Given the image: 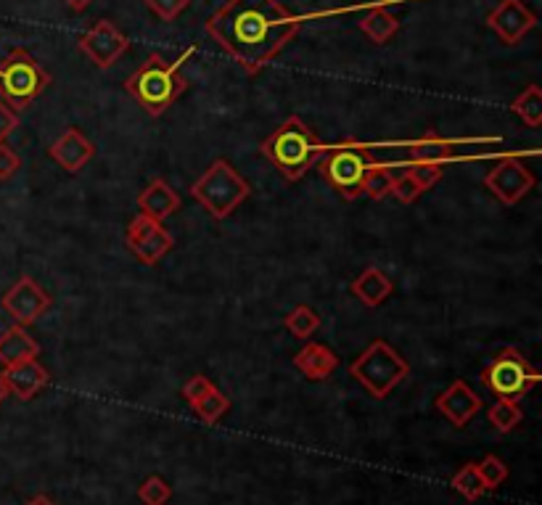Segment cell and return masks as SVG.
<instances>
[{
  "label": "cell",
  "mask_w": 542,
  "mask_h": 505,
  "mask_svg": "<svg viewBox=\"0 0 542 505\" xmlns=\"http://www.w3.org/2000/svg\"><path fill=\"white\" fill-rule=\"evenodd\" d=\"M38 355L40 344L24 331V326H11L0 334V365L3 368L24 363V360H38Z\"/></svg>",
  "instance_id": "21"
},
{
  "label": "cell",
  "mask_w": 542,
  "mask_h": 505,
  "mask_svg": "<svg viewBox=\"0 0 542 505\" xmlns=\"http://www.w3.org/2000/svg\"><path fill=\"white\" fill-rule=\"evenodd\" d=\"M482 381L498 400H521L540 384V371L516 347H508L484 368Z\"/></svg>",
  "instance_id": "8"
},
{
  "label": "cell",
  "mask_w": 542,
  "mask_h": 505,
  "mask_svg": "<svg viewBox=\"0 0 542 505\" xmlns=\"http://www.w3.org/2000/svg\"><path fill=\"white\" fill-rule=\"evenodd\" d=\"M294 365L310 381H326L339 368V355L326 344L310 342L294 355Z\"/></svg>",
  "instance_id": "19"
},
{
  "label": "cell",
  "mask_w": 542,
  "mask_h": 505,
  "mask_svg": "<svg viewBox=\"0 0 542 505\" xmlns=\"http://www.w3.org/2000/svg\"><path fill=\"white\" fill-rule=\"evenodd\" d=\"M48 85H51L48 72L24 48H14L0 61V98L14 112L27 109Z\"/></svg>",
  "instance_id": "6"
},
{
  "label": "cell",
  "mask_w": 542,
  "mask_h": 505,
  "mask_svg": "<svg viewBox=\"0 0 542 505\" xmlns=\"http://www.w3.org/2000/svg\"><path fill=\"white\" fill-rule=\"evenodd\" d=\"M394 283L381 268H365L352 281V294H355L365 307H379L392 297Z\"/></svg>",
  "instance_id": "20"
},
{
  "label": "cell",
  "mask_w": 542,
  "mask_h": 505,
  "mask_svg": "<svg viewBox=\"0 0 542 505\" xmlns=\"http://www.w3.org/2000/svg\"><path fill=\"white\" fill-rule=\"evenodd\" d=\"M125 244L133 252L135 260L151 268V265H156L162 257L172 252L175 238L164 228V223H156V220L146 215H135L130 225H127Z\"/></svg>",
  "instance_id": "9"
},
{
  "label": "cell",
  "mask_w": 542,
  "mask_h": 505,
  "mask_svg": "<svg viewBox=\"0 0 542 505\" xmlns=\"http://www.w3.org/2000/svg\"><path fill=\"white\" fill-rule=\"evenodd\" d=\"M421 194H426L424 186H421V183H418L408 170L402 172L400 178H394L392 196L397 201H402V204H413L416 199H421Z\"/></svg>",
  "instance_id": "31"
},
{
  "label": "cell",
  "mask_w": 542,
  "mask_h": 505,
  "mask_svg": "<svg viewBox=\"0 0 542 505\" xmlns=\"http://www.w3.org/2000/svg\"><path fill=\"white\" fill-rule=\"evenodd\" d=\"M8 389L19 397V400H32L35 394L43 392L48 387V371L38 360H24V363L8 365L3 368Z\"/></svg>",
  "instance_id": "18"
},
{
  "label": "cell",
  "mask_w": 542,
  "mask_h": 505,
  "mask_svg": "<svg viewBox=\"0 0 542 505\" xmlns=\"http://www.w3.org/2000/svg\"><path fill=\"white\" fill-rule=\"evenodd\" d=\"M262 156H268L289 183H297L307 175L312 164L326 151V143L320 141L315 130L307 125L305 119L289 117L270 138H265L260 146Z\"/></svg>",
  "instance_id": "3"
},
{
  "label": "cell",
  "mask_w": 542,
  "mask_h": 505,
  "mask_svg": "<svg viewBox=\"0 0 542 505\" xmlns=\"http://www.w3.org/2000/svg\"><path fill=\"white\" fill-rule=\"evenodd\" d=\"M437 410L442 416L455 426V429H463L468 426V421L482 410V400L474 389L468 387L463 379H455L445 392L437 397Z\"/></svg>",
  "instance_id": "14"
},
{
  "label": "cell",
  "mask_w": 542,
  "mask_h": 505,
  "mask_svg": "<svg viewBox=\"0 0 542 505\" xmlns=\"http://www.w3.org/2000/svg\"><path fill=\"white\" fill-rule=\"evenodd\" d=\"M360 30L368 35L371 43L387 45L389 40L397 35V30H400V22L389 14L387 6H376V8H371L363 19H360Z\"/></svg>",
  "instance_id": "22"
},
{
  "label": "cell",
  "mask_w": 542,
  "mask_h": 505,
  "mask_svg": "<svg viewBox=\"0 0 542 505\" xmlns=\"http://www.w3.org/2000/svg\"><path fill=\"white\" fill-rule=\"evenodd\" d=\"M138 500L143 505H167L172 500V487L162 476H149L146 482L138 487Z\"/></svg>",
  "instance_id": "29"
},
{
  "label": "cell",
  "mask_w": 542,
  "mask_h": 505,
  "mask_svg": "<svg viewBox=\"0 0 542 505\" xmlns=\"http://www.w3.org/2000/svg\"><path fill=\"white\" fill-rule=\"evenodd\" d=\"M194 410H196V416H199L204 424H217V421H220V418L231 410V400H228V397L215 387L212 392L204 394V397L196 402Z\"/></svg>",
  "instance_id": "27"
},
{
  "label": "cell",
  "mask_w": 542,
  "mask_h": 505,
  "mask_svg": "<svg viewBox=\"0 0 542 505\" xmlns=\"http://www.w3.org/2000/svg\"><path fill=\"white\" fill-rule=\"evenodd\" d=\"M373 164H376V159L368 151V146L336 143V146H326L323 156L318 159V170L326 183H331L344 199L352 201L363 196L365 172L371 170Z\"/></svg>",
  "instance_id": "7"
},
{
  "label": "cell",
  "mask_w": 542,
  "mask_h": 505,
  "mask_svg": "<svg viewBox=\"0 0 542 505\" xmlns=\"http://www.w3.org/2000/svg\"><path fill=\"white\" fill-rule=\"evenodd\" d=\"M476 468H479V476H482L484 490L487 492L500 490L505 484V479H508V466L500 461L498 455H487L482 463H476Z\"/></svg>",
  "instance_id": "30"
},
{
  "label": "cell",
  "mask_w": 542,
  "mask_h": 505,
  "mask_svg": "<svg viewBox=\"0 0 542 505\" xmlns=\"http://www.w3.org/2000/svg\"><path fill=\"white\" fill-rule=\"evenodd\" d=\"M93 154H96L93 143H90L77 127H69L67 133L61 135L59 141L48 149V156H51L53 162L59 164L61 170L72 172V175L80 172L82 167L93 159Z\"/></svg>",
  "instance_id": "16"
},
{
  "label": "cell",
  "mask_w": 542,
  "mask_h": 505,
  "mask_svg": "<svg viewBox=\"0 0 542 505\" xmlns=\"http://www.w3.org/2000/svg\"><path fill=\"white\" fill-rule=\"evenodd\" d=\"M490 424L500 431V434H511L513 429H519L524 421V410H521L519 400H498L490 408Z\"/></svg>",
  "instance_id": "24"
},
{
  "label": "cell",
  "mask_w": 542,
  "mask_h": 505,
  "mask_svg": "<svg viewBox=\"0 0 542 505\" xmlns=\"http://www.w3.org/2000/svg\"><path fill=\"white\" fill-rule=\"evenodd\" d=\"M453 490L461 492L466 500H479L484 495V482L482 476H479V468L476 463H466V466L453 476Z\"/></svg>",
  "instance_id": "28"
},
{
  "label": "cell",
  "mask_w": 542,
  "mask_h": 505,
  "mask_svg": "<svg viewBox=\"0 0 542 505\" xmlns=\"http://www.w3.org/2000/svg\"><path fill=\"white\" fill-rule=\"evenodd\" d=\"M392 186H394V172L389 170L387 164L376 162L371 170L365 172L363 194L368 196V199H373V201L387 199V196L392 194Z\"/></svg>",
  "instance_id": "25"
},
{
  "label": "cell",
  "mask_w": 542,
  "mask_h": 505,
  "mask_svg": "<svg viewBox=\"0 0 542 505\" xmlns=\"http://www.w3.org/2000/svg\"><path fill=\"white\" fill-rule=\"evenodd\" d=\"M249 194H252V186L246 183V178L238 175V170L228 159H217V162L209 164V170L191 188V196L215 220L231 217L249 199Z\"/></svg>",
  "instance_id": "5"
},
{
  "label": "cell",
  "mask_w": 542,
  "mask_h": 505,
  "mask_svg": "<svg viewBox=\"0 0 542 505\" xmlns=\"http://www.w3.org/2000/svg\"><path fill=\"white\" fill-rule=\"evenodd\" d=\"M484 186H487V191H492V196L500 204L513 207L535 188V175L521 164L519 156H505V159H500V164H495L484 175Z\"/></svg>",
  "instance_id": "10"
},
{
  "label": "cell",
  "mask_w": 542,
  "mask_h": 505,
  "mask_svg": "<svg viewBox=\"0 0 542 505\" xmlns=\"http://www.w3.org/2000/svg\"><path fill=\"white\" fill-rule=\"evenodd\" d=\"M0 307L14 318L16 326H32V323L43 318V312L51 307V294H48L38 281H32L30 275H22V278L3 294Z\"/></svg>",
  "instance_id": "12"
},
{
  "label": "cell",
  "mask_w": 542,
  "mask_h": 505,
  "mask_svg": "<svg viewBox=\"0 0 542 505\" xmlns=\"http://www.w3.org/2000/svg\"><path fill=\"white\" fill-rule=\"evenodd\" d=\"M490 27L505 45H516L527 38L537 27V16L527 8L524 0H500L498 6L487 14Z\"/></svg>",
  "instance_id": "13"
},
{
  "label": "cell",
  "mask_w": 542,
  "mask_h": 505,
  "mask_svg": "<svg viewBox=\"0 0 542 505\" xmlns=\"http://www.w3.org/2000/svg\"><path fill=\"white\" fill-rule=\"evenodd\" d=\"M138 207H141V215L151 217L156 223H164L172 212L180 209V196L167 180L154 178L149 186L138 194Z\"/></svg>",
  "instance_id": "17"
},
{
  "label": "cell",
  "mask_w": 542,
  "mask_h": 505,
  "mask_svg": "<svg viewBox=\"0 0 542 505\" xmlns=\"http://www.w3.org/2000/svg\"><path fill=\"white\" fill-rule=\"evenodd\" d=\"M194 53V45L175 61H167L164 56H159V53H151L149 59L143 61L141 67L127 77L125 90L151 117H162V114L186 93L188 82L186 77L180 75V69H183V64H186Z\"/></svg>",
  "instance_id": "2"
},
{
  "label": "cell",
  "mask_w": 542,
  "mask_h": 505,
  "mask_svg": "<svg viewBox=\"0 0 542 505\" xmlns=\"http://www.w3.org/2000/svg\"><path fill=\"white\" fill-rule=\"evenodd\" d=\"M212 389H215V384H212V381L207 379V376H191V379L186 381V387H183V397H186V402L188 405H191V408H194L196 402L201 400V397H204V394H209L212 392Z\"/></svg>",
  "instance_id": "35"
},
{
  "label": "cell",
  "mask_w": 542,
  "mask_h": 505,
  "mask_svg": "<svg viewBox=\"0 0 542 505\" xmlns=\"http://www.w3.org/2000/svg\"><path fill=\"white\" fill-rule=\"evenodd\" d=\"M466 143H500V138H458V141H447L439 138L437 133H426L424 138L408 143V156L413 164H442L447 159H453L458 146Z\"/></svg>",
  "instance_id": "15"
},
{
  "label": "cell",
  "mask_w": 542,
  "mask_h": 505,
  "mask_svg": "<svg viewBox=\"0 0 542 505\" xmlns=\"http://www.w3.org/2000/svg\"><path fill=\"white\" fill-rule=\"evenodd\" d=\"M64 3H67L72 11H77V14H80V11H85V8H88L93 0H64Z\"/></svg>",
  "instance_id": "37"
},
{
  "label": "cell",
  "mask_w": 542,
  "mask_h": 505,
  "mask_svg": "<svg viewBox=\"0 0 542 505\" xmlns=\"http://www.w3.org/2000/svg\"><path fill=\"white\" fill-rule=\"evenodd\" d=\"M22 170V159L16 154L8 143H0V183H6Z\"/></svg>",
  "instance_id": "34"
},
{
  "label": "cell",
  "mask_w": 542,
  "mask_h": 505,
  "mask_svg": "<svg viewBox=\"0 0 542 505\" xmlns=\"http://www.w3.org/2000/svg\"><path fill=\"white\" fill-rule=\"evenodd\" d=\"M27 505H56V503H53V500L48 498V495H35V498H32Z\"/></svg>",
  "instance_id": "39"
},
{
  "label": "cell",
  "mask_w": 542,
  "mask_h": 505,
  "mask_svg": "<svg viewBox=\"0 0 542 505\" xmlns=\"http://www.w3.org/2000/svg\"><path fill=\"white\" fill-rule=\"evenodd\" d=\"M8 394H11V389H8V384H6V376H3V371H0V402L6 400Z\"/></svg>",
  "instance_id": "38"
},
{
  "label": "cell",
  "mask_w": 542,
  "mask_h": 505,
  "mask_svg": "<svg viewBox=\"0 0 542 505\" xmlns=\"http://www.w3.org/2000/svg\"><path fill=\"white\" fill-rule=\"evenodd\" d=\"M408 373V360L394 347H389L384 339H376V342L368 344L363 355L349 363V376L376 400H387L389 392L400 381L408 379Z\"/></svg>",
  "instance_id": "4"
},
{
  "label": "cell",
  "mask_w": 542,
  "mask_h": 505,
  "mask_svg": "<svg viewBox=\"0 0 542 505\" xmlns=\"http://www.w3.org/2000/svg\"><path fill=\"white\" fill-rule=\"evenodd\" d=\"M188 3H191V0H146V6H149L162 22H175V19L186 11Z\"/></svg>",
  "instance_id": "32"
},
{
  "label": "cell",
  "mask_w": 542,
  "mask_h": 505,
  "mask_svg": "<svg viewBox=\"0 0 542 505\" xmlns=\"http://www.w3.org/2000/svg\"><path fill=\"white\" fill-rule=\"evenodd\" d=\"M410 175L424 186V191H429V188H434L442 180V175H445V170H442V164H413L410 167Z\"/></svg>",
  "instance_id": "33"
},
{
  "label": "cell",
  "mask_w": 542,
  "mask_h": 505,
  "mask_svg": "<svg viewBox=\"0 0 542 505\" xmlns=\"http://www.w3.org/2000/svg\"><path fill=\"white\" fill-rule=\"evenodd\" d=\"M80 51L88 56L98 69L114 67L130 48V38L109 19H101L80 38Z\"/></svg>",
  "instance_id": "11"
},
{
  "label": "cell",
  "mask_w": 542,
  "mask_h": 505,
  "mask_svg": "<svg viewBox=\"0 0 542 505\" xmlns=\"http://www.w3.org/2000/svg\"><path fill=\"white\" fill-rule=\"evenodd\" d=\"M283 326H286V331H289L291 336H297V339H310L320 328V318L312 307L299 305L283 318Z\"/></svg>",
  "instance_id": "26"
},
{
  "label": "cell",
  "mask_w": 542,
  "mask_h": 505,
  "mask_svg": "<svg viewBox=\"0 0 542 505\" xmlns=\"http://www.w3.org/2000/svg\"><path fill=\"white\" fill-rule=\"evenodd\" d=\"M16 127H19V114H16L11 106L0 101V143H6V138L14 133Z\"/></svg>",
  "instance_id": "36"
},
{
  "label": "cell",
  "mask_w": 542,
  "mask_h": 505,
  "mask_svg": "<svg viewBox=\"0 0 542 505\" xmlns=\"http://www.w3.org/2000/svg\"><path fill=\"white\" fill-rule=\"evenodd\" d=\"M511 112L527 127L542 125V90L537 85H529L516 101L511 104Z\"/></svg>",
  "instance_id": "23"
},
{
  "label": "cell",
  "mask_w": 542,
  "mask_h": 505,
  "mask_svg": "<svg viewBox=\"0 0 542 505\" xmlns=\"http://www.w3.org/2000/svg\"><path fill=\"white\" fill-rule=\"evenodd\" d=\"M305 22L278 0H228L209 16L207 32L246 75H257Z\"/></svg>",
  "instance_id": "1"
}]
</instances>
